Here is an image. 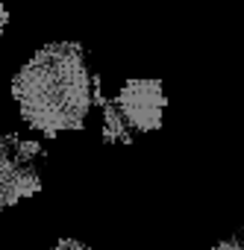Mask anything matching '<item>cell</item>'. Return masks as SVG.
I'll return each mask as SVG.
<instances>
[{
    "label": "cell",
    "mask_w": 244,
    "mask_h": 250,
    "mask_svg": "<svg viewBox=\"0 0 244 250\" xmlns=\"http://www.w3.org/2000/svg\"><path fill=\"white\" fill-rule=\"evenodd\" d=\"M115 109L133 133H153L162 127L165 88L159 80H127L115 97Z\"/></svg>",
    "instance_id": "cell-3"
},
{
    "label": "cell",
    "mask_w": 244,
    "mask_h": 250,
    "mask_svg": "<svg viewBox=\"0 0 244 250\" xmlns=\"http://www.w3.org/2000/svg\"><path fill=\"white\" fill-rule=\"evenodd\" d=\"M103 139L106 142H133V130L118 115L115 103H103Z\"/></svg>",
    "instance_id": "cell-4"
},
{
    "label": "cell",
    "mask_w": 244,
    "mask_h": 250,
    "mask_svg": "<svg viewBox=\"0 0 244 250\" xmlns=\"http://www.w3.org/2000/svg\"><path fill=\"white\" fill-rule=\"evenodd\" d=\"M212 250H244V238H241V235H229V238L218 241Z\"/></svg>",
    "instance_id": "cell-5"
},
{
    "label": "cell",
    "mask_w": 244,
    "mask_h": 250,
    "mask_svg": "<svg viewBox=\"0 0 244 250\" xmlns=\"http://www.w3.org/2000/svg\"><path fill=\"white\" fill-rule=\"evenodd\" d=\"M41 147L18 136H0V212L41 191Z\"/></svg>",
    "instance_id": "cell-2"
},
{
    "label": "cell",
    "mask_w": 244,
    "mask_h": 250,
    "mask_svg": "<svg viewBox=\"0 0 244 250\" xmlns=\"http://www.w3.org/2000/svg\"><path fill=\"white\" fill-rule=\"evenodd\" d=\"M12 97L30 130L59 136L80 130L94 106V74L77 42L39 47L12 77Z\"/></svg>",
    "instance_id": "cell-1"
},
{
    "label": "cell",
    "mask_w": 244,
    "mask_h": 250,
    "mask_svg": "<svg viewBox=\"0 0 244 250\" xmlns=\"http://www.w3.org/2000/svg\"><path fill=\"white\" fill-rule=\"evenodd\" d=\"M53 250H91L85 241H80V238H62Z\"/></svg>",
    "instance_id": "cell-6"
}]
</instances>
